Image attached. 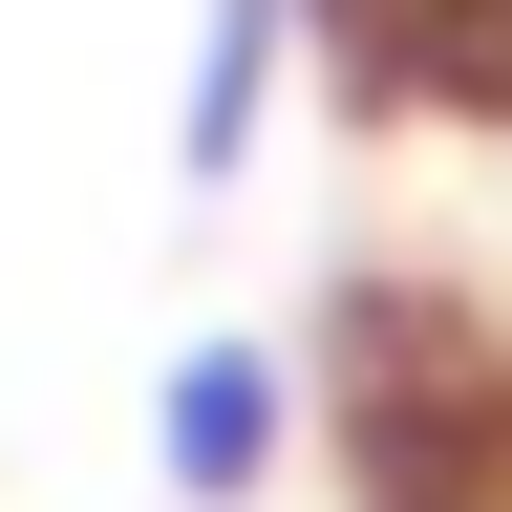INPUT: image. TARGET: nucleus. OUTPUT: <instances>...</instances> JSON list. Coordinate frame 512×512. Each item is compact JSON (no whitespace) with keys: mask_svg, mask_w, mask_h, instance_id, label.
I'll list each match as a JSON object with an SVG mask.
<instances>
[{"mask_svg":"<svg viewBox=\"0 0 512 512\" xmlns=\"http://www.w3.org/2000/svg\"><path fill=\"white\" fill-rule=\"evenodd\" d=\"M299 43L342 64L363 107H427V128H512V0H299Z\"/></svg>","mask_w":512,"mask_h":512,"instance_id":"2","label":"nucleus"},{"mask_svg":"<svg viewBox=\"0 0 512 512\" xmlns=\"http://www.w3.org/2000/svg\"><path fill=\"white\" fill-rule=\"evenodd\" d=\"M278 470H299V363L235 342V320L171 342V363H150V491H171V512H256Z\"/></svg>","mask_w":512,"mask_h":512,"instance_id":"1","label":"nucleus"},{"mask_svg":"<svg viewBox=\"0 0 512 512\" xmlns=\"http://www.w3.org/2000/svg\"><path fill=\"white\" fill-rule=\"evenodd\" d=\"M278 64H299V0H192V64H171V192H235V171H256Z\"/></svg>","mask_w":512,"mask_h":512,"instance_id":"3","label":"nucleus"}]
</instances>
